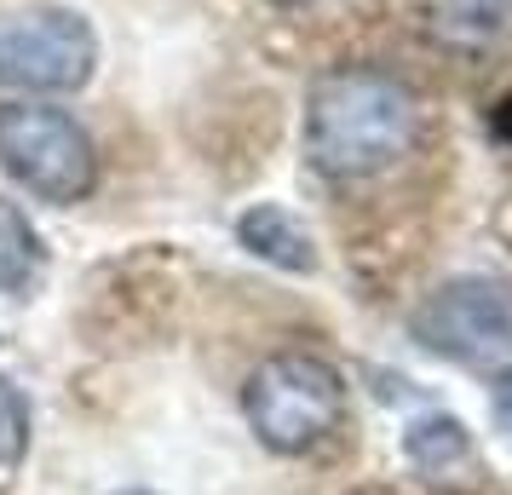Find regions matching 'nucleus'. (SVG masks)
Segmentation results:
<instances>
[{"instance_id":"nucleus-12","label":"nucleus","mask_w":512,"mask_h":495,"mask_svg":"<svg viewBox=\"0 0 512 495\" xmlns=\"http://www.w3.org/2000/svg\"><path fill=\"white\" fill-rule=\"evenodd\" d=\"M6 398H12V392H0V403H6Z\"/></svg>"},{"instance_id":"nucleus-7","label":"nucleus","mask_w":512,"mask_h":495,"mask_svg":"<svg viewBox=\"0 0 512 495\" xmlns=\"http://www.w3.org/2000/svg\"><path fill=\"white\" fill-rule=\"evenodd\" d=\"M41 277H47V248H41V236L29 231V219L0 196V294L29 300Z\"/></svg>"},{"instance_id":"nucleus-1","label":"nucleus","mask_w":512,"mask_h":495,"mask_svg":"<svg viewBox=\"0 0 512 495\" xmlns=\"http://www.w3.org/2000/svg\"><path fill=\"white\" fill-rule=\"evenodd\" d=\"M415 93L386 70H328L305 104V156L328 179H374L415 144Z\"/></svg>"},{"instance_id":"nucleus-2","label":"nucleus","mask_w":512,"mask_h":495,"mask_svg":"<svg viewBox=\"0 0 512 495\" xmlns=\"http://www.w3.org/2000/svg\"><path fill=\"white\" fill-rule=\"evenodd\" d=\"M242 415L254 438L277 455H305L317 449L346 415V380L334 363L311 352H277L265 357L248 386H242Z\"/></svg>"},{"instance_id":"nucleus-3","label":"nucleus","mask_w":512,"mask_h":495,"mask_svg":"<svg viewBox=\"0 0 512 495\" xmlns=\"http://www.w3.org/2000/svg\"><path fill=\"white\" fill-rule=\"evenodd\" d=\"M0 162L24 190L47 202H81L98 185V156L81 121L47 104H6L0 110Z\"/></svg>"},{"instance_id":"nucleus-9","label":"nucleus","mask_w":512,"mask_h":495,"mask_svg":"<svg viewBox=\"0 0 512 495\" xmlns=\"http://www.w3.org/2000/svg\"><path fill=\"white\" fill-rule=\"evenodd\" d=\"M409 455H415V467H449V461H461L466 455V426L449 421V415H432V421H415L409 426Z\"/></svg>"},{"instance_id":"nucleus-5","label":"nucleus","mask_w":512,"mask_h":495,"mask_svg":"<svg viewBox=\"0 0 512 495\" xmlns=\"http://www.w3.org/2000/svg\"><path fill=\"white\" fill-rule=\"evenodd\" d=\"M98 35L64 6H35L0 18V87L18 93H75L93 81Z\"/></svg>"},{"instance_id":"nucleus-11","label":"nucleus","mask_w":512,"mask_h":495,"mask_svg":"<svg viewBox=\"0 0 512 495\" xmlns=\"http://www.w3.org/2000/svg\"><path fill=\"white\" fill-rule=\"evenodd\" d=\"M121 495H144V490H121Z\"/></svg>"},{"instance_id":"nucleus-6","label":"nucleus","mask_w":512,"mask_h":495,"mask_svg":"<svg viewBox=\"0 0 512 495\" xmlns=\"http://www.w3.org/2000/svg\"><path fill=\"white\" fill-rule=\"evenodd\" d=\"M236 242L254 254V260L277 265V271H311L317 265V248H311V231L277 202H259L236 219Z\"/></svg>"},{"instance_id":"nucleus-10","label":"nucleus","mask_w":512,"mask_h":495,"mask_svg":"<svg viewBox=\"0 0 512 495\" xmlns=\"http://www.w3.org/2000/svg\"><path fill=\"white\" fill-rule=\"evenodd\" d=\"M271 6H305V0H271Z\"/></svg>"},{"instance_id":"nucleus-4","label":"nucleus","mask_w":512,"mask_h":495,"mask_svg":"<svg viewBox=\"0 0 512 495\" xmlns=\"http://www.w3.org/2000/svg\"><path fill=\"white\" fill-rule=\"evenodd\" d=\"M415 340L478 375H512V294L484 277H455L415 311Z\"/></svg>"},{"instance_id":"nucleus-8","label":"nucleus","mask_w":512,"mask_h":495,"mask_svg":"<svg viewBox=\"0 0 512 495\" xmlns=\"http://www.w3.org/2000/svg\"><path fill=\"white\" fill-rule=\"evenodd\" d=\"M432 29L455 47H489L507 29V0H443Z\"/></svg>"}]
</instances>
